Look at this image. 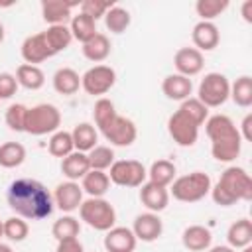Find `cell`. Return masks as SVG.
Segmentation results:
<instances>
[{
  "mask_svg": "<svg viewBox=\"0 0 252 252\" xmlns=\"http://www.w3.org/2000/svg\"><path fill=\"white\" fill-rule=\"evenodd\" d=\"M181 242L183 246L189 250V252H203V250H209L211 248V242H213V234L207 226L203 224H191L183 230L181 234Z\"/></svg>",
  "mask_w": 252,
  "mask_h": 252,
  "instance_id": "cell-20",
  "label": "cell"
},
{
  "mask_svg": "<svg viewBox=\"0 0 252 252\" xmlns=\"http://www.w3.org/2000/svg\"><path fill=\"white\" fill-rule=\"evenodd\" d=\"M28 234H30V226H28L26 219L14 215V217H10V219L4 220V236H6L8 240H12V242H22V240L28 238Z\"/></svg>",
  "mask_w": 252,
  "mask_h": 252,
  "instance_id": "cell-40",
  "label": "cell"
},
{
  "mask_svg": "<svg viewBox=\"0 0 252 252\" xmlns=\"http://www.w3.org/2000/svg\"><path fill=\"white\" fill-rule=\"evenodd\" d=\"M71 152H75V146H73V138H71V132H65V130H57L51 134L49 138V154L55 156V158H67Z\"/></svg>",
  "mask_w": 252,
  "mask_h": 252,
  "instance_id": "cell-36",
  "label": "cell"
},
{
  "mask_svg": "<svg viewBox=\"0 0 252 252\" xmlns=\"http://www.w3.org/2000/svg\"><path fill=\"white\" fill-rule=\"evenodd\" d=\"M81 49H83V55H85L89 61H93V63H102V61L110 55L112 45H110V39H108L104 33L96 32L89 41L83 43Z\"/></svg>",
  "mask_w": 252,
  "mask_h": 252,
  "instance_id": "cell-24",
  "label": "cell"
},
{
  "mask_svg": "<svg viewBox=\"0 0 252 252\" xmlns=\"http://www.w3.org/2000/svg\"><path fill=\"white\" fill-rule=\"evenodd\" d=\"M4 236V220H0V238Z\"/></svg>",
  "mask_w": 252,
  "mask_h": 252,
  "instance_id": "cell-51",
  "label": "cell"
},
{
  "mask_svg": "<svg viewBox=\"0 0 252 252\" xmlns=\"http://www.w3.org/2000/svg\"><path fill=\"white\" fill-rule=\"evenodd\" d=\"M108 169L110 183L120 187H140L148 179V169L138 159H118Z\"/></svg>",
  "mask_w": 252,
  "mask_h": 252,
  "instance_id": "cell-8",
  "label": "cell"
},
{
  "mask_svg": "<svg viewBox=\"0 0 252 252\" xmlns=\"http://www.w3.org/2000/svg\"><path fill=\"white\" fill-rule=\"evenodd\" d=\"M26 116H28V106L16 102V104H10L6 108V114H4V120L8 124L10 130L14 132H24L26 130Z\"/></svg>",
  "mask_w": 252,
  "mask_h": 252,
  "instance_id": "cell-42",
  "label": "cell"
},
{
  "mask_svg": "<svg viewBox=\"0 0 252 252\" xmlns=\"http://www.w3.org/2000/svg\"><path fill=\"white\" fill-rule=\"evenodd\" d=\"M18 81H16V75L12 73H0V100H6V98H12L18 91Z\"/></svg>",
  "mask_w": 252,
  "mask_h": 252,
  "instance_id": "cell-44",
  "label": "cell"
},
{
  "mask_svg": "<svg viewBox=\"0 0 252 252\" xmlns=\"http://www.w3.org/2000/svg\"><path fill=\"white\" fill-rule=\"evenodd\" d=\"M20 53H22V59H24L28 65L43 63L45 59H49V57L55 55V53L51 51V47H49V43H47L43 32L33 33V35H28V37L22 41Z\"/></svg>",
  "mask_w": 252,
  "mask_h": 252,
  "instance_id": "cell-12",
  "label": "cell"
},
{
  "mask_svg": "<svg viewBox=\"0 0 252 252\" xmlns=\"http://www.w3.org/2000/svg\"><path fill=\"white\" fill-rule=\"evenodd\" d=\"M132 232L136 236V240H142V242H154L161 236L163 232V222L159 219L158 213H142L134 219V224H132Z\"/></svg>",
  "mask_w": 252,
  "mask_h": 252,
  "instance_id": "cell-14",
  "label": "cell"
},
{
  "mask_svg": "<svg viewBox=\"0 0 252 252\" xmlns=\"http://www.w3.org/2000/svg\"><path fill=\"white\" fill-rule=\"evenodd\" d=\"M230 98L240 108L252 106V77L250 75H242L230 85Z\"/></svg>",
  "mask_w": 252,
  "mask_h": 252,
  "instance_id": "cell-33",
  "label": "cell"
},
{
  "mask_svg": "<svg viewBox=\"0 0 252 252\" xmlns=\"http://www.w3.org/2000/svg\"><path fill=\"white\" fill-rule=\"evenodd\" d=\"M242 18L250 24L252 22V0H246L244 4H242Z\"/></svg>",
  "mask_w": 252,
  "mask_h": 252,
  "instance_id": "cell-47",
  "label": "cell"
},
{
  "mask_svg": "<svg viewBox=\"0 0 252 252\" xmlns=\"http://www.w3.org/2000/svg\"><path fill=\"white\" fill-rule=\"evenodd\" d=\"M226 240L230 248H244L252 244V222L248 219L234 220L226 230Z\"/></svg>",
  "mask_w": 252,
  "mask_h": 252,
  "instance_id": "cell-26",
  "label": "cell"
},
{
  "mask_svg": "<svg viewBox=\"0 0 252 252\" xmlns=\"http://www.w3.org/2000/svg\"><path fill=\"white\" fill-rule=\"evenodd\" d=\"M4 41V26H2V22H0V43Z\"/></svg>",
  "mask_w": 252,
  "mask_h": 252,
  "instance_id": "cell-50",
  "label": "cell"
},
{
  "mask_svg": "<svg viewBox=\"0 0 252 252\" xmlns=\"http://www.w3.org/2000/svg\"><path fill=\"white\" fill-rule=\"evenodd\" d=\"M69 30H71L73 39L85 43V41H89V39L96 33V22H94L93 18H89L87 14L79 12V14H75V16L71 18V22H69Z\"/></svg>",
  "mask_w": 252,
  "mask_h": 252,
  "instance_id": "cell-30",
  "label": "cell"
},
{
  "mask_svg": "<svg viewBox=\"0 0 252 252\" xmlns=\"http://www.w3.org/2000/svg\"><path fill=\"white\" fill-rule=\"evenodd\" d=\"M167 132L173 138V142L181 148L195 146V142L199 138V126L187 114H183L179 108L167 118Z\"/></svg>",
  "mask_w": 252,
  "mask_h": 252,
  "instance_id": "cell-10",
  "label": "cell"
},
{
  "mask_svg": "<svg viewBox=\"0 0 252 252\" xmlns=\"http://www.w3.org/2000/svg\"><path fill=\"white\" fill-rule=\"evenodd\" d=\"M79 232H81V222H79V219H75L71 215H65V217L57 219L51 226V234L57 242L67 240V238H77Z\"/></svg>",
  "mask_w": 252,
  "mask_h": 252,
  "instance_id": "cell-35",
  "label": "cell"
},
{
  "mask_svg": "<svg viewBox=\"0 0 252 252\" xmlns=\"http://www.w3.org/2000/svg\"><path fill=\"white\" fill-rule=\"evenodd\" d=\"M240 250H242V252H252V244H250V246H244V248H240Z\"/></svg>",
  "mask_w": 252,
  "mask_h": 252,
  "instance_id": "cell-52",
  "label": "cell"
},
{
  "mask_svg": "<svg viewBox=\"0 0 252 252\" xmlns=\"http://www.w3.org/2000/svg\"><path fill=\"white\" fill-rule=\"evenodd\" d=\"M205 132L211 140V154L217 161L228 163L240 156L242 138L226 114H215L205 120Z\"/></svg>",
  "mask_w": 252,
  "mask_h": 252,
  "instance_id": "cell-2",
  "label": "cell"
},
{
  "mask_svg": "<svg viewBox=\"0 0 252 252\" xmlns=\"http://www.w3.org/2000/svg\"><path fill=\"white\" fill-rule=\"evenodd\" d=\"M81 189L89 197H104L106 191L110 189V177L106 171L91 169L83 179H81Z\"/></svg>",
  "mask_w": 252,
  "mask_h": 252,
  "instance_id": "cell-25",
  "label": "cell"
},
{
  "mask_svg": "<svg viewBox=\"0 0 252 252\" xmlns=\"http://www.w3.org/2000/svg\"><path fill=\"white\" fill-rule=\"evenodd\" d=\"M191 39L195 43V49H199L203 53V51H211L219 45L220 33L213 22H199V24H195V28L191 32Z\"/></svg>",
  "mask_w": 252,
  "mask_h": 252,
  "instance_id": "cell-19",
  "label": "cell"
},
{
  "mask_svg": "<svg viewBox=\"0 0 252 252\" xmlns=\"http://www.w3.org/2000/svg\"><path fill=\"white\" fill-rule=\"evenodd\" d=\"M116 114H118V112H116V108H114V102H112L110 98L100 96V98L94 102V108H93V118H94L96 130L104 128Z\"/></svg>",
  "mask_w": 252,
  "mask_h": 252,
  "instance_id": "cell-39",
  "label": "cell"
},
{
  "mask_svg": "<svg viewBox=\"0 0 252 252\" xmlns=\"http://www.w3.org/2000/svg\"><path fill=\"white\" fill-rule=\"evenodd\" d=\"M209 252H236V250L230 246H213V248H209Z\"/></svg>",
  "mask_w": 252,
  "mask_h": 252,
  "instance_id": "cell-48",
  "label": "cell"
},
{
  "mask_svg": "<svg viewBox=\"0 0 252 252\" xmlns=\"http://www.w3.org/2000/svg\"><path fill=\"white\" fill-rule=\"evenodd\" d=\"M140 201L150 213H161L169 205V191L167 187L146 181L140 185Z\"/></svg>",
  "mask_w": 252,
  "mask_h": 252,
  "instance_id": "cell-18",
  "label": "cell"
},
{
  "mask_svg": "<svg viewBox=\"0 0 252 252\" xmlns=\"http://www.w3.org/2000/svg\"><path fill=\"white\" fill-rule=\"evenodd\" d=\"M43 33H45V39H47V43H49V47L55 55L65 51L73 41L69 26H49Z\"/></svg>",
  "mask_w": 252,
  "mask_h": 252,
  "instance_id": "cell-32",
  "label": "cell"
},
{
  "mask_svg": "<svg viewBox=\"0 0 252 252\" xmlns=\"http://www.w3.org/2000/svg\"><path fill=\"white\" fill-rule=\"evenodd\" d=\"M211 193V177L205 171H193L181 177H175L169 189V195L181 203H197Z\"/></svg>",
  "mask_w": 252,
  "mask_h": 252,
  "instance_id": "cell-4",
  "label": "cell"
},
{
  "mask_svg": "<svg viewBox=\"0 0 252 252\" xmlns=\"http://www.w3.org/2000/svg\"><path fill=\"white\" fill-rule=\"evenodd\" d=\"M114 83H116V71L108 65H94L81 75V87L85 89L87 94L93 96L106 94L114 87Z\"/></svg>",
  "mask_w": 252,
  "mask_h": 252,
  "instance_id": "cell-9",
  "label": "cell"
},
{
  "mask_svg": "<svg viewBox=\"0 0 252 252\" xmlns=\"http://www.w3.org/2000/svg\"><path fill=\"white\" fill-rule=\"evenodd\" d=\"M59 126H61V112L55 104L41 102V104L28 108L24 132H28L32 136H45V134L57 132Z\"/></svg>",
  "mask_w": 252,
  "mask_h": 252,
  "instance_id": "cell-6",
  "label": "cell"
},
{
  "mask_svg": "<svg viewBox=\"0 0 252 252\" xmlns=\"http://www.w3.org/2000/svg\"><path fill=\"white\" fill-rule=\"evenodd\" d=\"M211 197L220 207H230L238 201L252 199V179L244 167L230 165L226 167L219 181L211 185Z\"/></svg>",
  "mask_w": 252,
  "mask_h": 252,
  "instance_id": "cell-3",
  "label": "cell"
},
{
  "mask_svg": "<svg viewBox=\"0 0 252 252\" xmlns=\"http://www.w3.org/2000/svg\"><path fill=\"white\" fill-rule=\"evenodd\" d=\"M91 171V163H89V158L87 154L83 152H71L67 158L61 159V173L69 179V181H79L83 179L87 173Z\"/></svg>",
  "mask_w": 252,
  "mask_h": 252,
  "instance_id": "cell-21",
  "label": "cell"
},
{
  "mask_svg": "<svg viewBox=\"0 0 252 252\" xmlns=\"http://www.w3.org/2000/svg\"><path fill=\"white\" fill-rule=\"evenodd\" d=\"M79 215H81V220L87 222L91 228L94 230H110L116 222V211L114 207L102 199V197H89L81 203L79 207Z\"/></svg>",
  "mask_w": 252,
  "mask_h": 252,
  "instance_id": "cell-5",
  "label": "cell"
},
{
  "mask_svg": "<svg viewBox=\"0 0 252 252\" xmlns=\"http://www.w3.org/2000/svg\"><path fill=\"white\" fill-rule=\"evenodd\" d=\"M112 6H114L112 0H110V2H104V0H83V2L79 4L81 12L87 14L89 18H93L94 22H96L98 18H104V14H106Z\"/></svg>",
  "mask_w": 252,
  "mask_h": 252,
  "instance_id": "cell-43",
  "label": "cell"
},
{
  "mask_svg": "<svg viewBox=\"0 0 252 252\" xmlns=\"http://www.w3.org/2000/svg\"><path fill=\"white\" fill-rule=\"evenodd\" d=\"M53 195V203L57 209H61L63 213H73L81 207L83 203V189L77 181H63L55 187Z\"/></svg>",
  "mask_w": 252,
  "mask_h": 252,
  "instance_id": "cell-13",
  "label": "cell"
},
{
  "mask_svg": "<svg viewBox=\"0 0 252 252\" xmlns=\"http://www.w3.org/2000/svg\"><path fill=\"white\" fill-rule=\"evenodd\" d=\"M161 91L163 94L169 98V100H185L189 98L191 91H193V83L189 77H183L179 73H173V75H167L161 83Z\"/></svg>",
  "mask_w": 252,
  "mask_h": 252,
  "instance_id": "cell-22",
  "label": "cell"
},
{
  "mask_svg": "<svg viewBox=\"0 0 252 252\" xmlns=\"http://www.w3.org/2000/svg\"><path fill=\"white\" fill-rule=\"evenodd\" d=\"M240 138L246 140V142H252V114H246L242 118V124H240Z\"/></svg>",
  "mask_w": 252,
  "mask_h": 252,
  "instance_id": "cell-46",
  "label": "cell"
},
{
  "mask_svg": "<svg viewBox=\"0 0 252 252\" xmlns=\"http://www.w3.org/2000/svg\"><path fill=\"white\" fill-rule=\"evenodd\" d=\"M230 96V83L222 73H207L197 89V98L207 108L222 106Z\"/></svg>",
  "mask_w": 252,
  "mask_h": 252,
  "instance_id": "cell-7",
  "label": "cell"
},
{
  "mask_svg": "<svg viewBox=\"0 0 252 252\" xmlns=\"http://www.w3.org/2000/svg\"><path fill=\"white\" fill-rule=\"evenodd\" d=\"M26 159V148L20 142H4L0 146V167L14 169L20 167Z\"/></svg>",
  "mask_w": 252,
  "mask_h": 252,
  "instance_id": "cell-31",
  "label": "cell"
},
{
  "mask_svg": "<svg viewBox=\"0 0 252 252\" xmlns=\"http://www.w3.org/2000/svg\"><path fill=\"white\" fill-rule=\"evenodd\" d=\"M179 110H181L183 114H187L197 126H201V124L209 118V108H207L197 96H189V98H185V100L181 102Z\"/></svg>",
  "mask_w": 252,
  "mask_h": 252,
  "instance_id": "cell-41",
  "label": "cell"
},
{
  "mask_svg": "<svg viewBox=\"0 0 252 252\" xmlns=\"http://www.w3.org/2000/svg\"><path fill=\"white\" fill-rule=\"evenodd\" d=\"M16 81H18V85H22V87L28 89V91H37V89L43 87L45 75H43V71H41L37 65L22 63V65L16 69Z\"/></svg>",
  "mask_w": 252,
  "mask_h": 252,
  "instance_id": "cell-29",
  "label": "cell"
},
{
  "mask_svg": "<svg viewBox=\"0 0 252 252\" xmlns=\"http://www.w3.org/2000/svg\"><path fill=\"white\" fill-rule=\"evenodd\" d=\"M71 138H73V146H75L77 152L89 154L98 142V130L91 122H81V124H77L73 128Z\"/></svg>",
  "mask_w": 252,
  "mask_h": 252,
  "instance_id": "cell-23",
  "label": "cell"
},
{
  "mask_svg": "<svg viewBox=\"0 0 252 252\" xmlns=\"http://www.w3.org/2000/svg\"><path fill=\"white\" fill-rule=\"evenodd\" d=\"M81 87V77L71 67H61L53 75V89L59 94H75Z\"/></svg>",
  "mask_w": 252,
  "mask_h": 252,
  "instance_id": "cell-27",
  "label": "cell"
},
{
  "mask_svg": "<svg viewBox=\"0 0 252 252\" xmlns=\"http://www.w3.org/2000/svg\"><path fill=\"white\" fill-rule=\"evenodd\" d=\"M100 134L106 138V142H110L112 146L118 148H126L132 146L138 138V128L134 124V120L116 114L104 128H100Z\"/></svg>",
  "mask_w": 252,
  "mask_h": 252,
  "instance_id": "cell-11",
  "label": "cell"
},
{
  "mask_svg": "<svg viewBox=\"0 0 252 252\" xmlns=\"http://www.w3.org/2000/svg\"><path fill=\"white\" fill-rule=\"evenodd\" d=\"M79 6V2H65V0H43L41 2V16L49 26H67L73 14L71 10Z\"/></svg>",
  "mask_w": 252,
  "mask_h": 252,
  "instance_id": "cell-16",
  "label": "cell"
},
{
  "mask_svg": "<svg viewBox=\"0 0 252 252\" xmlns=\"http://www.w3.org/2000/svg\"><path fill=\"white\" fill-rule=\"evenodd\" d=\"M175 173H177V169H175L173 161H169V159H158L148 169V181L150 183H156L159 187H169L173 183V179H175Z\"/></svg>",
  "mask_w": 252,
  "mask_h": 252,
  "instance_id": "cell-28",
  "label": "cell"
},
{
  "mask_svg": "<svg viewBox=\"0 0 252 252\" xmlns=\"http://www.w3.org/2000/svg\"><path fill=\"white\" fill-rule=\"evenodd\" d=\"M0 252H12V248H10L8 244H2V242H0Z\"/></svg>",
  "mask_w": 252,
  "mask_h": 252,
  "instance_id": "cell-49",
  "label": "cell"
},
{
  "mask_svg": "<svg viewBox=\"0 0 252 252\" xmlns=\"http://www.w3.org/2000/svg\"><path fill=\"white\" fill-rule=\"evenodd\" d=\"M6 201L16 217H22L26 220H41L49 217L55 207L49 189L41 181L30 177L14 179L8 185Z\"/></svg>",
  "mask_w": 252,
  "mask_h": 252,
  "instance_id": "cell-1",
  "label": "cell"
},
{
  "mask_svg": "<svg viewBox=\"0 0 252 252\" xmlns=\"http://www.w3.org/2000/svg\"><path fill=\"white\" fill-rule=\"evenodd\" d=\"M55 252H85L83 244L79 242V238H67V240H59Z\"/></svg>",
  "mask_w": 252,
  "mask_h": 252,
  "instance_id": "cell-45",
  "label": "cell"
},
{
  "mask_svg": "<svg viewBox=\"0 0 252 252\" xmlns=\"http://www.w3.org/2000/svg\"><path fill=\"white\" fill-rule=\"evenodd\" d=\"M136 236L128 226H112L106 230L104 236V250L106 252H134L136 250Z\"/></svg>",
  "mask_w": 252,
  "mask_h": 252,
  "instance_id": "cell-17",
  "label": "cell"
},
{
  "mask_svg": "<svg viewBox=\"0 0 252 252\" xmlns=\"http://www.w3.org/2000/svg\"><path fill=\"white\" fill-rule=\"evenodd\" d=\"M228 8V0H197L195 12L201 16V22H213Z\"/></svg>",
  "mask_w": 252,
  "mask_h": 252,
  "instance_id": "cell-38",
  "label": "cell"
},
{
  "mask_svg": "<svg viewBox=\"0 0 252 252\" xmlns=\"http://www.w3.org/2000/svg\"><path fill=\"white\" fill-rule=\"evenodd\" d=\"M130 22H132L130 12H128L126 8H122V6H116V4L104 14V26H106V30L112 32V33H122V32H126L128 26H130Z\"/></svg>",
  "mask_w": 252,
  "mask_h": 252,
  "instance_id": "cell-34",
  "label": "cell"
},
{
  "mask_svg": "<svg viewBox=\"0 0 252 252\" xmlns=\"http://www.w3.org/2000/svg\"><path fill=\"white\" fill-rule=\"evenodd\" d=\"M89 163L91 169H98V171H106L112 163H114V150L110 146H94L89 154Z\"/></svg>",
  "mask_w": 252,
  "mask_h": 252,
  "instance_id": "cell-37",
  "label": "cell"
},
{
  "mask_svg": "<svg viewBox=\"0 0 252 252\" xmlns=\"http://www.w3.org/2000/svg\"><path fill=\"white\" fill-rule=\"evenodd\" d=\"M173 65H175V69H177L179 75L191 79V77H195V75H199V73L203 71V67H205V57H203V53H201L199 49H195V47H181V49H177L175 55H173Z\"/></svg>",
  "mask_w": 252,
  "mask_h": 252,
  "instance_id": "cell-15",
  "label": "cell"
}]
</instances>
